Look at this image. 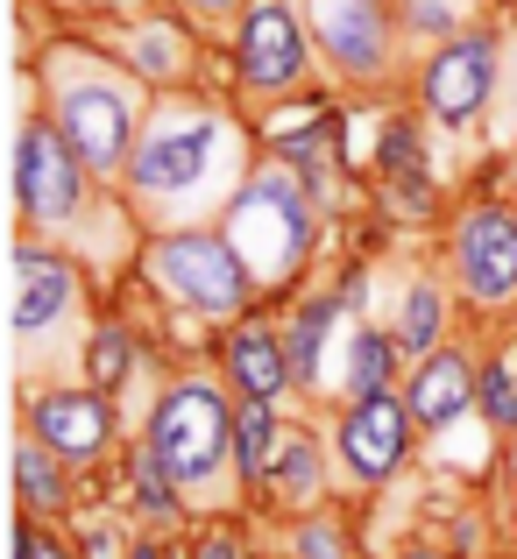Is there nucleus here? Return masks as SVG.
Instances as JSON below:
<instances>
[{
	"label": "nucleus",
	"mask_w": 517,
	"mask_h": 559,
	"mask_svg": "<svg viewBox=\"0 0 517 559\" xmlns=\"http://www.w3.org/2000/svg\"><path fill=\"white\" fill-rule=\"evenodd\" d=\"M234 447V411L220 404V390L205 382H185L156 404L150 418V453L164 461L171 481H205L220 467V453Z\"/></svg>",
	"instance_id": "obj_1"
},
{
	"label": "nucleus",
	"mask_w": 517,
	"mask_h": 559,
	"mask_svg": "<svg viewBox=\"0 0 517 559\" xmlns=\"http://www.w3.org/2000/svg\"><path fill=\"white\" fill-rule=\"evenodd\" d=\"M150 276L164 290H177L185 305H199V312H234L248 290V270L242 255H234L227 241H213V234H177L150 255Z\"/></svg>",
	"instance_id": "obj_2"
},
{
	"label": "nucleus",
	"mask_w": 517,
	"mask_h": 559,
	"mask_svg": "<svg viewBox=\"0 0 517 559\" xmlns=\"http://www.w3.org/2000/svg\"><path fill=\"white\" fill-rule=\"evenodd\" d=\"M454 262H461V284L475 290L482 305L510 298L517 290V219L504 205H475L454 234Z\"/></svg>",
	"instance_id": "obj_3"
},
{
	"label": "nucleus",
	"mask_w": 517,
	"mask_h": 559,
	"mask_svg": "<svg viewBox=\"0 0 517 559\" xmlns=\"http://www.w3.org/2000/svg\"><path fill=\"white\" fill-rule=\"evenodd\" d=\"M71 142L50 135V128H22V164H14V185H22L28 219H64L79 205V164H71Z\"/></svg>",
	"instance_id": "obj_4"
},
{
	"label": "nucleus",
	"mask_w": 517,
	"mask_h": 559,
	"mask_svg": "<svg viewBox=\"0 0 517 559\" xmlns=\"http://www.w3.org/2000/svg\"><path fill=\"white\" fill-rule=\"evenodd\" d=\"M411 447V404H397V396H354L348 425H341V453L354 475H390L397 461H404Z\"/></svg>",
	"instance_id": "obj_5"
},
{
	"label": "nucleus",
	"mask_w": 517,
	"mask_h": 559,
	"mask_svg": "<svg viewBox=\"0 0 517 559\" xmlns=\"http://www.w3.org/2000/svg\"><path fill=\"white\" fill-rule=\"evenodd\" d=\"M490 79H496V50L482 36L447 43V50L433 57V71H425V107L461 128V121H475V107L490 99Z\"/></svg>",
	"instance_id": "obj_6"
},
{
	"label": "nucleus",
	"mask_w": 517,
	"mask_h": 559,
	"mask_svg": "<svg viewBox=\"0 0 517 559\" xmlns=\"http://www.w3.org/2000/svg\"><path fill=\"white\" fill-rule=\"evenodd\" d=\"M305 64V36H298V14L284 8V0H262V8H248V28H242V79L262 85V93H277V85H291Z\"/></svg>",
	"instance_id": "obj_7"
},
{
	"label": "nucleus",
	"mask_w": 517,
	"mask_h": 559,
	"mask_svg": "<svg viewBox=\"0 0 517 559\" xmlns=\"http://www.w3.org/2000/svg\"><path fill=\"white\" fill-rule=\"evenodd\" d=\"M64 142L85 170H114L128 150V99L107 85H71L64 93Z\"/></svg>",
	"instance_id": "obj_8"
},
{
	"label": "nucleus",
	"mask_w": 517,
	"mask_h": 559,
	"mask_svg": "<svg viewBox=\"0 0 517 559\" xmlns=\"http://www.w3.org/2000/svg\"><path fill=\"white\" fill-rule=\"evenodd\" d=\"M313 28L327 43V57L354 79L383 64V8L376 0H313Z\"/></svg>",
	"instance_id": "obj_9"
},
{
	"label": "nucleus",
	"mask_w": 517,
	"mask_h": 559,
	"mask_svg": "<svg viewBox=\"0 0 517 559\" xmlns=\"http://www.w3.org/2000/svg\"><path fill=\"white\" fill-rule=\"evenodd\" d=\"M107 432H114V418L93 390H57L36 404V439L50 453H64V461H93L107 447Z\"/></svg>",
	"instance_id": "obj_10"
},
{
	"label": "nucleus",
	"mask_w": 517,
	"mask_h": 559,
	"mask_svg": "<svg viewBox=\"0 0 517 559\" xmlns=\"http://www.w3.org/2000/svg\"><path fill=\"white\" fill-rule=\"evenodd\" d=\"M213 142H220L213 121H191V128H164V135H150V142H142V156H136V185L142 191H185L205 170Z\"/></svg>",
	"instance_id": "obj_11"
},
{
	"label": "nucleus",
	"mask_w": 517,
	"mask_h": 559,
	"mask_svg": "<svg viewBox=\"0 0 517 559\" xmlns=\"http://www.w3.org/2000/svg\"><path fill=\"white\" fill-rule=\"evenodd\" d=\"M22 305H14V326L22 333H43L50 319H64V305H71V262H57V255H43V248H22Z\"/></svg>",
	"instance_id": "obj_12"
},
{
	"label": "nucleus",
	"mask_w": 517,
	"mask_h": 559,
	"mask_svg": "<svg viewBox=\"0 0 517 559\" xmlns=\"http://www.w3.org/2000/svg\"><path fill=\"white\" fill-rule=\"evenodd\" d=\"M468 396H475V376H468L461 355H433L411 382V418L419 425H454L468 411Z\"/></svg>",
	"instance_id": "obj_13"
},
{
	"label": "nucleus",
	"mask_w": 517,
	"mask_h": 559,
	"mask_svg": "<svg viewBox=\"0 0 517 559\" xmlns=\"http://www.w3.org/2000/svg\"><path fill=\"white\" fill-rule=\"evenodd\" d=\"M227 369H234V382H242L248 396H277L291 382V355L262 319H248V326L234 333V347H227Z\"/></svg>",
	"instance_id": "obj_14"
},
{
	"label": "nucleus",
	"mask_w": 517,
	"mask_h": 559,
	"mask_svg": "<svg viewBox=\"0 0 517 559\" xmlns=\"http://www.w3.org/2000/svg\"><path fill=\"white\" fill-rule=\"evenodd\" d=\"M270 453H277V425H270V396H248L234 411V461H242L248 481L270 475Z\"/></svg>",
	"instance_id": "obj_15"
},
{
	"label": "nucleus",
	"mask_w": 517,
	"mask_h": 559,
	"mask_svg": "<svg viewBox=\"0 0 517 559\" xmlns=\"http://www.w3.org/2000/svg\"><path fill=\"white\" fill-rule=\"evenodd\" d=\"M14 481H22L28 510H64V475L50 467V447H43V439L14 447Z\"/></svg>",
	"instance_id": "obj_16"
},
{
	"label": "nucleus",
	"mask_w": 517,
	"mask_h": 559,
	"mask_svg": "<svg viewBox=\"0 0 517 559\" xmlns=\"http://www.w3.org/2000/svg\"><path fill=\"white\" fill-rule=\"evenodd\" d=\"M390 361H397L390 333H354V361H348L354 396H383V390H390Z\"/></svg>",
	"instance_id": "obj_17"
},
{
	"label": "nucleus",
	"mask_w": 517,
	"mask_h": 559,
	"mask_svg": "<svg viewBox=\"0 0 517 559\" xmlns=\"http://www.w3.org/2000/svg\"><path fill=\"white\" fill-rule=\"evenodd\" d=\"M85 376H93V390H114V382L128 376V333L99 326L93 347H85Z\"/></svg>",
	"instance_id": "obj_18"
},
{
	"label": "nucleus",
	"mask_w": 517,
	"mask_h": 559,
	"mask_svg": "<svg viewBox=\"0 0 517 559\" xmlns=\"http://www.w3.org/2000/svg\"><path fill=\"white\" fill-rule=\"evenodd\" d=\"M433 341H439V290H411L397 347H411V355H433Z\"/></svg>",
	"instance_id": "obj_19"
},
{
	"label": "nucleus",
	"mask_w": 517,
	"mask_h": 559,
	"mask_svg": "<svg viewBox=\"0 0 517 559\" xmlns=\"http://www.w3.org/2000/svg\"><path fill=\"white\" fill-rule=\"evenodd\" d=\"M327 319H333V298H319L313 312L298 319V333H291V369L298 376H319V333H327Z\"/></svg>",
	"instance_id": "obj_20"
},
{
	"label": "nucleus",
	"mask_w": 517,
	"mask_h": 559,
	"mask_svg": "<svg viewBox=\"0 0 517 559\" xmlns=\"http://www.w3.org/2000/svg\"><path fill=\"white\" fill-rule=\"evenodd\" d=\"M475 396H482V411H490L496 425H517V369H510V361H496V369H482Z\"/></svg>",
	"instance_id": "obj_21"
},
{
	"label": "nucleus",
	"mask_w": 517,
	"mask_h": 559,
	"mask_svg": "<svg viewBox=\"0 0 517 559\" xmlns=\"http://www.w3.org/2000/svg\"><path fill=\"white\" fill-rule=\"evenodd\" d=\"M383 164H390L397 178H419V142H411V128H390V135H383Z\"/></svg>",
	"instance_id": "obj_22"
},
{
	"label": "nucleus",
	"mask_w": 517,
	"mask_h": 559,
	"mask_svg": "<svg viewBox=\"0 0 517 559\" xmlns=\"http://www.w3.org/2000/svg\"><path fill=\"white\" fill-rule=\"evenodd\" d=\"M305 481H313V447L284 439V489H305Z\"/></svg>",
	"instance_id": "obj_23"
},
{
	"label": "nucleus",
	"mask_w": 517,
	"mask_h": 559,
	"mask_svg": "<svg viewBox=\"0 0 517 559\" xmlns=\"http://www.w3.org/2000/svg\"><path fill=\"white\" fill-rule=\"evenodd\" d=\"M171 57H177V36L171 28H150L142 36V71H171Z\"/></svg>",
	"instance_id": "obj_24"
},
{
	"label": "nucleus",
	"mask_w": 517,
	"mask_h": 559,
	"mask_svg": "<svg viewBox=\"0 0 517 559\" xmlns=\"http://www.w3.org/2000/svg\"><path fill=\"white\" fill-rule=\"evenodd\" d=\"M298 546H305V559H341V538H333L327 524H313V532H305Z\"/></svg>",
	"instance_id": "obj_25"
},
{
	"label": "nucleus",
	"mask_w": 517,
	"mask_h": 559,
	"mask_svg": "<svg viewBox=\"0 0 517 559\" xmlns=\"http://www.w3.org/2000/svg\"><path fill=\"white\" fill-rule=\"evenodd\" d=\"M191 559H242V552H234V546H227V538H205V546H199V552H191Z\"/></svg>",
	"instance_id": "obj_26"
},
{
	"label": "nucleus",
	"mask_w": 517,
	"mask_h": 559,
	"mask_svg": "<svg viewBox=\"0 0 517 559\" xmlns=\"http://www.w3.org/2000/svg\"><path fill=\"white\" fill-rule=\"evenodd\" d=\"M128 559H164V552H156V546H136V552H128Z\"/></svg>",
	"instance_id": "obj_27"
},
{
	"label": "nucleus",
	"mask_w": 517,
	"mask_h": 559,
	"mask_svg": "<svg viewBox=\"0 0 517 559\" xmlns=\"http://www.w3.org/2000/svg\"><path fill=\"white\" fill-rule=\"evenodd\" d=\"M28 559H64V552H57V546H36V552H28Z\"/></svg>",
	"instance_id": "obj_28"
},
{
	"label": "nucleus",
	"mask_w": 517,
	"mask_h": 559,
	"mask_svg": "<svg viewBox=\"0 0 517 559\" xmlns=\"http://www.w3.org/2000/svg\"><path fill=\"white\" fill-rule=\"evenodd\" d=\"M199 8H227V0H199Z\"/></svg>",
	"instance_id": "obj_29"
},
{
	"label": "nucleus",
	"mask_w": 517,
	"mask_h": 559,
	"mask_svg": "<svg viewBox=\"0 0 517 559\" xmlns=\"http://www.w3.org/2000/svg\"><path fill=\"white\" fill-rule=\"evenodd\" d=\"M419 559H433V552H419Z\"/></svg>",
	"instance_id": "obj_30"
}]
</instances>
